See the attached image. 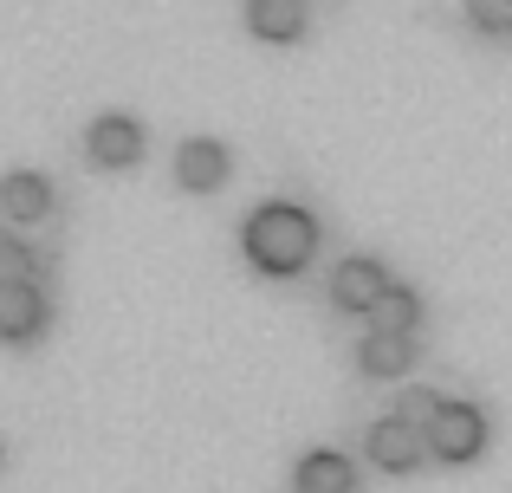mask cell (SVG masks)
<instances>
[{"instance_id":"1","label":"cell","mask_w":512,"mask_h":493,"mask_svg":"<svg viewBox=\"0 0 512 493\" xmlns=\"http://www.w3.org/2000/svg\"><path fill=\"white\" fill-rule=\"evenodd\" d=\"M247 260L260 266V273H299L305 260L318 253V221L305 215V208H292V202H266V208H253L247 215Z\"/></svg>"},{"instance_id":"2","label":"cell","mask_w":512,"mask_h":493,"mask_svg":"<svg viewBox=\"0 0 512 493\" xmlns=\"http://www.w3.org/2000/svg\"><path fill=\"white\" fill-rule=\"evenodd\" d=\"M428 448L441 461H474L487 448V422H480L474 403H441V416L428 422Z\"/></svg>"},{"instance_id":"3","label":"cell","mask_w":512,"mask_h":493,"mask_svg":"<svg viewBox=\"0 0 512 493\" xmlns=\"http://www.w3.org/2000/svg\"><path fill=\"white\" fill-rule=\"evenodd\" d=\"M370 461H376V468H389V474H409L415 461H422V429L402 422V416H383L370 429Z\"/></svg>"},{"instance_id":"4","label":"cell","mask_w":512,"mask_h":493,"mask_svg":"<svg viewBox=\"0 0 512 493\" xmlns=\"http://www.w3.org/2000/svg\"><path fill=\"white\" fill-rule=\"evenodd\" d=\"M39 325H46V292H39L33 279H7V286H0V331H7L13 344H26Z\"/></svg>"},{"instance_id":"5","label":"cell","mask_w":512,"mask_h":493,"mask_svg":"<svg viewBox=\"0 0 512 493\" xmlns=\"http://www.w3.org/2000/svg\"><path fill=\"white\" fill-rule=\"evenodd\" d=\"M383 292H389V273L376 260H344L338 273H331V299L350 305V312H376Z\"/></svg>"},{"instance_id":"6","label":"cell","mask_w":512,"mask_h":493,"mask_svg":"<svg viewBox=\"0 0 512 493\" xmlns=\"http://www.w3.org/2000/svg\"><path fill=\"white\" fill-rule=\"evenodd\" d=\"M85 143H91V156L98 163H137V150H143V130H137V117H98V124L85 130Z\"/></svg>"},{"instance_id":"7","label":"cell","mask_w":512,"mask_h":493,"mask_svg":"<svg viewBox=\"0 0 512 493\" xmlns=\"http://www.w3.org/2000/svg\"><path fill=\"white\" fill-rule=\"evenodd\" d=\"M175 176H182L188 189H214V182L227 176V150L214 137H188L182 156H175Z\"/></svg>"},{"instance_id":"8","label":"cell","mask_w":512,"mask_h":493,"mask_svg":"<svg viewBox=\"0 0 512 493\" xmlns=\"http://www.w3.org/2000/svg\"><path fill=\"white\" fill-rule=\"evenodd\" d=\"M350 461L331 455V448H312V455L299 461V493H350Z\"/></svg>"},{"instance_id":"9","label":"cell","mask_w":512,"mask_h":493,"mask_svg":"<svg viewBox=\"0 0 512 493\" xmlns=\"http://www.w3.org/2000/svg\"><path fill=\"white\" fill-rule=\"evenodd\" d=\"M409 351L415 344L402 338V331H370V338H363V377H396V370H409Z\"/></svg>"},{"instance_id":"10","label":"cell","mask_w":512,"mask_h":493,"mask_svg":"<svg viewBox=\"0 0 512 493\" xmlns=\"http://www.w3.org/2000/svg\"><path fill=\"white\" fill-rule=\"evenodd\" d=\"M247 20L260 39H292L305 26V0H247Z\"/></svg>"},{"instance_id":"11","label":"cell","mask_w":512,"mask_h":493,"mask_svg":"<svg viewBox=\"0 0 512 493\" xmlns=\"http://www.w3.org/2000/svg\"><path fill=\"white\" fill-rule=\"evenodd\" d=\"M370 318H376V331H402V338H409L415 318H422V299H415L409 286H389V292H383V305H376Z\"/></svg>"},{"instance_id":"12","label":"cell","mask_w":512,"mask_h":493,"mask_svg":"<svg viewBox=\"0 0 512 493\" xmlns=\"http://www.w3.org/2000/svg\"><path fill=\"white\" fill-rule=\"evenodd\" d=\"M0 195H7V215H20V221H26V215H46V195H52V189L33 176V169H13Z\"/></svg>"},{"instance_id":"13","label":"cell","mask_w":512,"mask_h":493,"mask_svg":"<svg viewBox=\"0 0 512 493\" xmlns=\"http://www.w3.org/2000/svg\"><path fill=\"white\" fill-rule=\"evenodd\" d=\"M441 403H448V396H435V390H409L396 416H402V422H415V429H428V422L441 416Z\"/></svg>"},{"instance_id":"14","label":"cell","mask_w":512,"mask_h":493,"mask_svg":"<svg viewBox=\"0 0 512 493\" xmlns=\"http://www.w3.org/2000/svg\"><path fill=\"white\" fill-rule=\"evenodd\" d=\"M467 13H474L480 26H493V33H506V26H512V0H467Z\"/></svg>"},{"instance_id":"15","label":"cell","mask_w":512,"mask_h":493,"mask_svg":"<svg viewBox=\"0 0 512 493\" xmlns=\"http://www.w3.org/2000/svg\"><path fill=\"white\" fill-rule=\"evenodd\" d=\"M0 266H7V279H33V253H26L20 241L0 247Z\"/></svg>"}]
</instances>
